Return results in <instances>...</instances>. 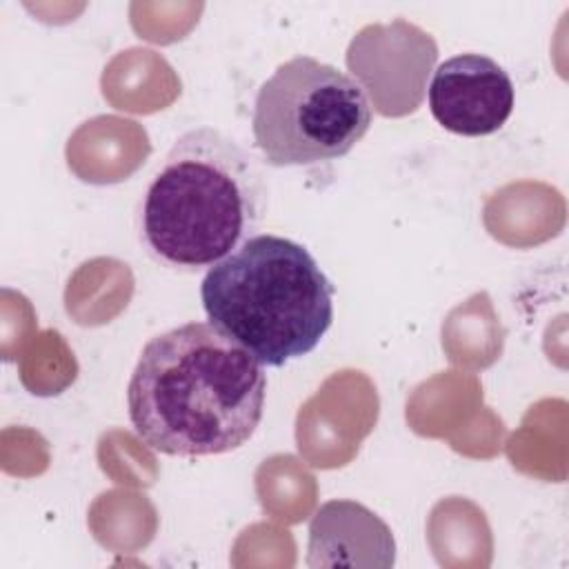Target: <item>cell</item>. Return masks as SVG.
Segmentation results:
<instances>
[{
	"instance_id": "277c9868",
	"label": "cell",
	"mask_w": 569,
	"mask_h": 569,
	"mask_svg": "<svg viewBox=\"0 0 569 569\" xmlns=\"http://www.w3.org/2000/svg\"><path fill=\"white\" fill-rule=\"evenodd\" d=\"M362 84L333 64L296 56L260 84L251 131L269 167H307L347 156L371 127Z\"/></svg>"
},
{
	"instance_id": "7a4b0ae2",
	"label": "cell",
	"mask_w": 569,
	"mask_h": 569,
	"mask_svg": "<svg viewBox=\"0 0 569 569\" xmlns=\"http://www.w3.org/2000/svg\"><path fill=\"white\" fill-rule=\"evenodd\" d=\"M267 184L256 158L213 127L184 131L140 204V240L162 267L207 271L256 236Z\"/></svg>"
},
{
	"instance_id": "3957f363",
	"label": "cell",
	"mask_w": 569,
	"mask_h": 569,
	"mask_svg": "<svg viewBox=\"0 0 569 569\" xmlns=\"http://www.w3.org/2000/svg\"><path fill=\"white\" fill-rule=\"evenodd\" d=\"M333 293L309 249L276 233L251 236L200 282L209 322L262 367H284L320 345L333 322Z\"/></svg>"
},
{
	"instance_id": "5b68a950",
	"label": "cell",
	"mask_w": 569,
	"mask_h": 569,
	"mask_svg": "<svg viewBox=\"0 0 569 569\" xmlns=\"http://www.w3.org/2000/svg\"><path fill=\"white\" fill-rule=\"evenodd\" d=\"M429 111L451 133L478 138L511 116L516 91L509 73L482 53H458L438 64L427 89Z\"/></svg>"
},
{
	"instance_id": "6da1fadb",
	"label": "cell",
	"mask_w": 569,
	"mask_h": 569,
	"mask_svg": "<svg viewBox=\"0 0 569 569\" xmlns=\"http://www.w3.org/2000/svg\"><path fill=\"white\" fill-rule=\"evenodd\" d=\"M262 365L211 322H184L151 338L127 385L136 436L180 458L242 447L264 411Z\"/></svg>"
},
{
	"instance_id": "8992f818",
	"label": "cell",
	"mask_w": 569,
	"mask_h": 569,
	"mask_svg": "<svg viewBox=\"0 0 569 569\" xmlns=\"http://www.w3.org/2000/svg\"><path fill=\"white\" fill-rule=\"evenodd\" d=\"M396 562L387 522L356 500H329L309 520V567H382Z\"/></svg>"
}]
</instances>
